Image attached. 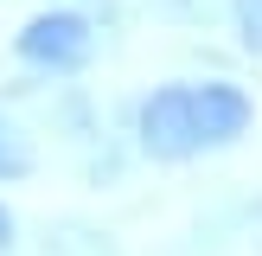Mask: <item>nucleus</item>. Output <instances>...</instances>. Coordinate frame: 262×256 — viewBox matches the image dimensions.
<instances>
[{
	"mask_svg": "<svg viewBox=\"0 0 262 256\" xmlns=\"http://www.w3.org/2000/svg\"><path fill=\"white\" fill-rule=\"evenodd\" d=\"M13 51H19L32 71H83L90 51H96V32H90L83 13H38V19L19 26Z\"/></svg>",
	"mask_w": 262,
	"mask_h": 256,
	"instance_id": "1",
	"label": "nucleus"
},
{
	"mask_svg": "<svg viewBox=\"0 0 262 256\" xmlns=\"http://www.w3.org/2000/svg\"><path fill=\"white\" fill-rule=\"evenodd\" d=\"M141 147L154 160H186L205 147L199 135V109H192V83H166L141 102Z\"/></svg>",
	"mask_w": 262,
	"mask_h": 256,
	"instance_id": "2",
	"label": "nucleus"
},
{
	"mask_svg": "<svg viewBox=\"0 0 262 256\" xmlns=\"http://www.w3.org/2000/svg\"><path fill=\"white\" fill-rule=\"evenodd\" d=\"M192 109H199V135L205 147H230V141L250 128V96L237 83H192Z\"/></svg>",
	"mask_w": 262,
	"mask_h": 256,
	"instance_id": "3",
	"label": "nucleus"
},
{
	"mask_svg": "<svg viewBox=\"0 0 262 256\" xmlns=\"http://www.w3.org/2000/svg\"><path fill=\"white\" fill-rule=\"evenodd\" d=\"M230 19H237L243 51H256V58H262V0H230Z\"/></svg>",
	"mask_w": 262,
	"mask_h": 256,
	"instance_id": "4",
	"label": "nucleus"
},
{
	"mask_svg": "<svg viewBox=\"0 0 262 256\" xmlns=\"http://www.w3.org/2000/svg\"><path fill=\"white\" fill-rule=\"evenodd\" d=\"M13 173H26V141L0 122V179H13Z\"/></svg>",
	"mask_w": 262,
	"mask_h": 256,
	"instance_id": "5",
	"label": "nucleus"
},
{
	"mask_svg": "<svg viewBox=\"0 0 262 256\" xmlns=\"http://www.w3.org/2000/svg\"><path fill=\"white\" fill-rule=\"evenodd\" d=\"M7 243H13V211L0 205V250H7Z\"/></svg>",
	"mask_w": 262,
	"mask_h": 256,
	"instance_id": "6",
	"label": "nucleus"
}]
</instances>
